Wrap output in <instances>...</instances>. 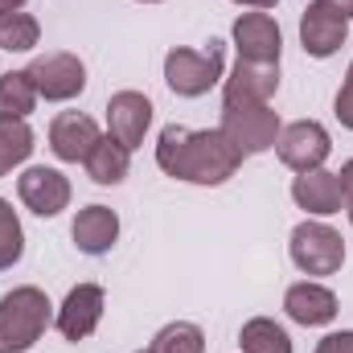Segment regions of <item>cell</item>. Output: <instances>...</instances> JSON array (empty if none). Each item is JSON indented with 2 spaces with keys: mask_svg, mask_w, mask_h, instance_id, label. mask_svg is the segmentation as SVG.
I'll return each mask as SVG.
<instances>
[{
  "mask_svg": "<svg viewBox=\"0 0 353 353\" xmlns=\"http://www.w3.org/2000/svg\"><path fill=\"white\" fill-rule=\"evenodd\" d=\"M239 345H243V353H292V337L271 316H255V321L243 325Z\"/></svg>",
  "mask_w": 353,
  "mask_h": 353,
  "instance_id": "obj_21",
  "label": "cell"
},
{
  "mask_svg": "<svg viewBox=\"0 0 353 353\" xmlns=\"http://www.w3.org/2000/svg\"><path fill=\"white\" fill-rule=\"evenodd\" d=\"M140 353H152V350H140Z\"/></svg>",
  "mask_w": 353,
  "mask_h": 353,
  "instance_id": "obj_33",
  "label": "cell"
},
{
  "mask_svg": "<svg viewBox=\"0 0 353 353\" xmlns=\"http://www.w3.org/2000/svg\"><path fill=\"white\" fill-rule=\"evenodd\" d=\"M316 4H325V8H333L337 17H345V21H353V0H316Z\"/></svg>",
  "mask_w": 353,
  "mask_h": 353,
  "instance_id": "obj_28",
  "label": "cell"
},
{
  "mask_svg": "<svg viewBox=\"0 0 353 353\" xmlns=\"http://www.w3.org/2000/svg\"><path fill=\"white\" fill-rule=\"evenodd\" d=\"M54 321V304L41 288L25 283L0 296V353L33 350Z\"/></svg>",
  "mask_w": 353,
  "mask_h": 353,
  "instance_id": "obj_2",
  "label": "cell"
},
{
  "mask_svg": "<svg viewBox=\"0 0 353 353\" xmlns=\"http://www.w3.org/2000/svg\"><path fill=\"white\" fill-rule=\"evenodd\" d=\"M70 234L83 255H107L119 239V214L111 205H87V210H79Z\"/></svg>",
  "mask_w": 353,
  "mask_h": 353,
  "instance_id": "obj_17",
  "label": "cell"
},
{
  "mask_svg": "<svg viewBox=\"0 0 353 353\" xmlns=\"http://www.w3.org/2000/svg\"><path fill=\"white\" fill-rule=\"evenodd\" d=\"M25 255V230H21V218L17 210L0 197V271H8L12 263H21Z\"/></svg>",
  "mask_w": 353,
  "mask_h": 353,
  "instance_id": "obj_24",
  "label": "cell"
},
{
  "mask_svg": "<svg viewBox=\"0 0 353 353\" xmlns=\"http://www.w3.org/2000/svg\"><path fill=\"white\" fill-rule=\"evenodd\" d=\"M41 41V25L29 12H0V50L8 54H29Z\"/></svg>",
  "mask_w": 353,
  "mask_h": 353,
  "instance_id": "obj_22",
  "label": "cell"
},
{
  "mask_svg": "<svg viewBox=\"0 0 353 353\" xmlns=\"http://www.w3.org/2000/svg\"><path fill=\"white\" fill-rule=\"evenodd\" d=\"M234 4H243V8H275L279 0H234Z\"/></svg>",
  "mask_w": 353,
  "mask_h": 353,
  "instance_id": "obj_29",
  "label": "cell"
},
{
  "mask_svg": "<svg viewBox=\"0 0 353 353\" xmlns=\"http://www.w3.org/2000/svg\"><path fill=\"white\" fill-rule=\"evenodd\" d=\"M279 90V62H243L222 79V103H267Z\"/></svg>",
  "mask_w": 353,
  "mask_h": 353,
  "instance_id": "obj_15",
  "label": "cell"
},
{
  "mask_svg": "<svg viewBox=\"0 0 353 353\" xmlns=\"http://www.w3.org/2000/svg\"><path fill=\"white\" fill-rule=\"evenodd\" d=\"M99 144V123L83 115V111H62V115H54V123H50V152L58 157V161H66V165H79V161H87L90 148Z\"/></svg>",
  "mask_w": 353,
  "mask_h": 353,
  "instance_id": "obj_13",
  "label": "cell"
},
{
  "mask_svg": "<svg viewBox=\"0 0 353 353\" xmlns=\"http://www.w3.org/2000/svg\"><path fill=\"white\" fill-rule=\"evenodd\" d=\"M292 201L300 210H308L312 218H329V214H341L345 197H341V176L329 173V169H312V173H300L292 181Z\"/></svg>",
  "mask_w": 353,
  "mask_h": 353,
  "instance_id": "obj_16",
  "label": "cell"
},
{
  "mask_svg": "<svg viewBox=\"0 0 353 353\" xmlns=\"http://www.w3.org/2000/svg\"><path fill=\"white\" fill-rule=\"evenodd\" d=\"M333 115L341 119V128H350V132H353V62H350V70H345V83H341V90H337Z\"/></svg>",
  "mask_w": 353,
  "mask_h": 353,
  "instance_id": "obj_25",
  "label": "cell"
},
{
  "mask_svg": "<svg viewBox=\"0 0 353 353\" xmlns=\"http://www.w3.org/2000/svg\"><path fill=\"white\" fill-rule=\"evenodd\" d=\"M83 165H87V176L94 185H119V181L128 176V169H132V152H128L119 140L99 136V144L90 148V157Z\"/></svg>",
  "mask_w": 353,
  "mask_h": 353,
  "instance_id": "obj_18",
  "label": "cell"
},
{
  "mask_svg": "<svg viewBox=\"0 0 353 353\" xmlns=\"http://www.w3.org/2000/svg\"><path fill=\"white\" fill-rule=\"evenodd\" d=\"M243 161L247 157L226 140L222 128L193 132V128L169 123L157 140L161 173H169L173 181H185V185H226L243 169Z\"/></svg>",
  "mask_w": 353,
  "mask_h": 353,
  "instance_id": "obj_1",
  "label": "cell"
},
{
  "mask_svg": "<svg viewBox=\"0 0 353 353\" xmlns=\"http://www.w3.org/2000/svg\"><path fill=\"white\" fill-rule=\"evenodd\" d=\"M33 132L25 119H0V176H8L17 165L33 157Z\"/></svg>",
  "mask_w": 353,
  "mask_h": 353,
  "instance_id": "obj_20",
  "label": "cell"
},
{
  "mask_svg": "<svg viewBox=\"0 0 353 353\" xmlns=\"http://www.w3.org/2000/svg\"><path fill=\"white\" fill-rule=\"evenodd\" d=\"M337 176H341V197H345V210H350L353 205V161H345Z\"/></svg>",
  "mask_w": 353,
  "mask_h": 353,
  "instance_id": "obj_27",
  "label": "cell"
},
{
  "mask_svg": "<svg viewBox=\"0 0 353 353\" xmlns=\"http://www.w3.org/2000/svg\"><path fill=\"white\" fill-rule=\"evenodd\" d=\"M283 312H288L296 325H304V329H321V325H333V321H337L341 304H337V296H333L325 283L304 279V283H292V288L283 292Z\"/></svg>",
  "mask_w": 353,
  "mask_h": 353,
  "instance_id": "obj_14",
  "label": "cell"
},
{
  "mask_svg": "<svg viewBox=\"0 0 353 353\" xmlns=\"http://www.w3.org/2000/svg\"><path fill=\"white\" fill-rule=\"evenodd\" d=\"M17 197L29 214L37 218H58L66 205H70V181L58 173V169H46V165H33L17 176Z\"/></svg>",
  "mask_w": 353,
  "mask_h": 353,
  "instance_id": "obj_9",
  "label": "cell"
},
{
  "mask_svg": "<svg viewBox=\"0 0 353 353\" xmlns=\"http://www.w3.org/2000/svg\"><path fill=\"white\" fill-rule=\"evenodd\" d=\"M288 251H292V263L304 275H337L345 263V239L325 222H300L292 230Z\"/></svg>",
  "mask_w": 353,
  "mask_h": 353,
  "instance_id": "obj_5",
  "label": "cell"
},
{
  "mask_svg": "<svg viewBox=\"0 0 353 353\" xmlns=\"http://www.w3.org/2000/svg\"><path fill=\"white\" fill-rule=\"evenodd\" d=\"M25 8V0H0V12H21Z\"/></svg>",
  "mask_w": 353,
  "mask_h": 353,
  "instance_id": "obj_30",
  "label": "cell"
},
{
  "mask_svg": "<svg viewBox=\"0 0 353 353\" xmlns=\"http://www.w3.org/2000/svg\"><path fill=\"white\" fill-rule=\"evenodd\" d=\"M350 222H353V205H350Z\"/></svg>",
  "mask_w": 353,
  "mask_h": 353,
  "instance_id": "obj_32",
  "label": "cell"
},
{
  "mask_svg": "<svg viewBox=\"0 0 353 353\" xmlns=\"http://www.w3.org/2000/svg\"><path fill=\"white\" fill-rule=\"evenodd\" d=\"M226 140L243 152V157H259V152H271L283 123L279 115L267 107V103H222V123Z\"/></svg>",
  "mask_w": 353,
  "mask_h": 353,
  "instance_id": "obj_4",
  "label": "cell"
},
{
  "mask_svg": "<svg viewBox=\"0 0 353 353\" xmlns=\"http://www.w3.org/2000/svg\"><path fill=\"white\" fill-rule=\"evenodd\" d=\"M103 308H107V292L99 283H79V288L66 292L54 325H58V333L66 341H87L99 329V321H103Z\"/></svg>",
  "mask_w": 353,
  "mask_h": 353,
  "instance_id": "obj_10",
  "label": "cell"
},
{
  "mask_svg": "<svg viewBox=\"0 0 353 353\" xmlns=\"http://www.w3.org/2000/svg\"><path fill=\"white\" fill-rule=\"evenodd\" d=\"M25 70H29V79L37 87V99H46V103H70V99H79L87 90V66H83V58L66 54V50L33 58Z\"/></svg>",
  "mask_w": 353,
  "mask_h": 353,
  "instance_id": "obj_6",
  "label": "cell"
},
{
  "mask_svg": "<svg viewBox=\"0 0 353 353\" xmlns=\"http://www.w3.org/2000/svg\"><path fill=\"white\" fill-rule=\"evenodd\" d=\"M316 353H353V329H341V333H329L316 341Z\"/></svg>",
  "mask_w": 353,
  "mask_h": 353,
  "instance_id": "obj_26",
  "label": "cell"
},
{
  "mask_svg": "<svg viewBox=\"0 0 353 353\" xmlns=\"http://www.w3.org/2000/svg\"><path fill=\"white\" fill-rule=\"evenodd\" d=\"M345 37H350V21L345 17H337L333 8H325L316 0L304 8V17H300V46H304L308 58H333L345 46Z\"/></svg>",
  "mask_w": 353,
  "mask_h": 353,
  "instance_id": "obj_11",
  "label": "cell"
},
{
  "mask_svg": "<svg viewBox=\"0 0 353 353\" xmlns=\"http://www.w3.org/2000/svg\"><path fill=\"white\" fill-rule=\"evenodd\" d=\"M152 353H205V333L193 321H173L152 337Z\"/></svg>",
  "mask_w": 353,
  "mask_h": 353,
  "instance_id": "obj_23",
  "label": "cell"
},
{
  "mask_svg": "<svg viewBox=\"0 0 353 353\" xmlns=\"http://www.w3.org/2000/svg\"><path fill=\"white\" fill-rule=\"evenodd\" d=\"M37 107V87L29 70H8L0 79V119H25Z\"/></svg>",
  "mask_w": 353,
  "mask_h": 353,
  "instance_id": "obj_19",
  "label": "cell"
},
{
  "mask_svg": "<svg viewBox=\"0 0 353 353\" xmlns=\"http://www.w3.org/2000/svg\"><path fill=\"white\" fill-rule=\"evenodd\" d=\"M222 79H226V46L222 41H210L205 50L176 46L165 54V83L181 99H201Z\"/></svg>",
  "mask_w": 353,
  "mask_h": 353,
  "instance_id": "obj_3",
  "label": "cell"
},
{
  "mask_svg": "<svg viewBox=\"0 0 353 353\" xmlns=\"http://www.w3.org/2000/svg\"><path fill=\"white\" fill-rule=\"evenodd\" d=\"M140 4H161V0H140Z\"/></svg>",
  "mask_w": 353,
  "mask_h": 353,
  "instance_id": "obj_31",
  "label": "cell"
},
{
  "mask_svg": "<svg viewBox=\"0 0 353 353\" xmlns=\"http://www.w3.org/2000/svg\"><path fill=\"white\" fill-rule=\"evenodd\" d=\"M234 46H239V58L243 62H279V50H283V33L275 25L271 12H243L230 29Z\"/></svg>",
  "mask_w": 353,
  "mask_h": 353,
  "instance_id": "obj_12",
  "label": "cell"
},
{
  "mask_svg": "<svg viewBox=\"0 0 353 353\" xmlns=\"http://www.w3.org/2000/svg\"><path fill=\"white\" fill-rule=\"evenodd\" d=\"M275 152H279V161H283L292 173H312V169H321V165L329 161L333 140H329V132H325L316 119H296V123H288V128L279 132Z\"/></svg>",
  "mask_w": 353,
  "mask_h": 353,
  "instance_id": "obj_7",
  "label": "cell"
},
{
  "mask_svg": "<svg viewBox=\"0 0 353 353\" xmlns=\"http://www.w3.org/2000/svg\"><path fill=\"white\" fill-rule=\"evenodd\" d=\"M152 128V99L140 94V90H115L107 99V136L119 140L128 152L144 144Z\"/></svg>",
  "mask_w": 353,
  "mask_h": 353,
  "instance_id": "obj_8",
  "label": "cell"
}]
</instances>
